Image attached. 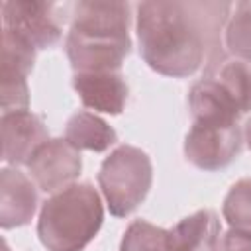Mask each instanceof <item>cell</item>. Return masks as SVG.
Here are the masks:
<instances>
[{"mask_svg": "<svg viewBox=\"0 0 251 251\" xmlns=\"http://www.w3.org/2000/svg\"><path fill=\"white\" fill-rule=\"evenodd\" d=\"M214 76L235 100L241 114L251 110V69L243 61H226Z\"/></svg>", "mask_w": 251, "mask_h": 251, "instance_id": "9a60e30c", "label": "cell"}, {"mask_svg": "<svg viewBox=\"0 0 251 251\" xmlns=\"http://www.w3.org/2000/svg\"><path fill=\"white\" fill-rule=\"evenodd\" d=\"M188 108L192 122L237 124V118L241 116L235 100L216 76H208L192 84L188 92Z\"/></svg>", "mask_w": 251, "mask_h": 251, "instance_id": "7c38bea8", "label": "cell"}, {"mask_svg": "<svg viewBox=\"0 0 251 251\" xmlns=\"http://www.w3.org/2000/svg\"><path fill=\"white\" fill-rule=\"evenodd\" d=\"M226 45L235 57L251 61V0L235 4L226 27Z\"/></svg>", "mask_w": 251, "mask_h": 251, "instance_id": "2e32d148", "label": "cell"}, {"mask_svg": "<svg viewBox=\"0 0 251 251\" xmlns=\"http://www.w3.org/2000/svg\"><path fill=\"white\" fill-rule=\"evenodd\" d=\"M222 214L231 227L251 229V178H241L229 188Z\"/></svg>", "mask_w": 251, "mask_h": 251, "instance_id": "ac0fdd59", "label": "cell"}, {"mask_svg": "<svg viewBox=\"0 0 251 251\" xmlns=\"http://www.w3.org/2000/svg\"><path fill=\"white\" fill-rule=\"evenodd\" d=\"M55 4L39 0L2 2L4 29L12 31L35 51L55 45L61 39V27L55 20Z\"/></svg>", "mask_w": 251, "mask_h": 251, "instance_id": "8992f818", "label": "cell"}, {"mask_svg": "<svg viewBox=\"0 0 251 251\" xmlns=\"http://www.w3.org/2000/svg\"><path fill=\"white\" fill-rule=\"evenodd\" d=\"M73 86L82 104L94 112L120 114L127 100V84L118 71L75 73Z\"/></svg>", "mask_w": 251, "mask_h": 251, "instance_id": "30bf717a", "label": "cell"}, {"mask_svg": "<svg viewBox=\"0 0 251 251\" xmlns=\"http://www.w3.org/2000/svg\"><path fill=\"white\" fill-rule=\"evenodd\" d=\"M127 2H76L71 31L65 39L67 57L76 73L118 71L129 55Z\"/></svg>", "mask_w": 251, "mask_h": 251, "instance_id": "7a4b0ae2", "label": "cell"}, {"mask_svg": "<svg viewBox=\"0 0 251 251\" xmlns=\"http://www.w3.org/2000/svg\"><path fill=\"white\" fill-rule=\"evenodd\" d=\"M243 137H245V141H247V147L251 149V118L245 122V126H243Z\"/></svg>", "mask_w": 251, "mask_h": 251, "instance_id": "ffe728a7", "label": "cell"}, {"mask_svg": "<svg viewBox=\"0 0 251 251\" xmlns=\"http://www.w3.org/2000/svg\"><path fill=\"white\" fill-rule=\"evenodd\" d=\"M65 139L78 151L86 149L100 153L116 143V131L100 116L92 112H76L67 122Z\"/></svg>", "mask_w": 251, "mask_h": 251, "instance_id": "5bb4252c", "label": "cell"}, {"mask_svg": "<svg viewBox=\"0 0 251 251\" xmlns=\"http://www.w3.org/2000/svg\"><path fill=\"white\" fill-rule=\"evenodd\" d=\"M35 61V49L4 29L2 33V110L18 112L27 110L29 90L27 75ZM2 112V114H4Z\"/></svg>", "mask_w": 251, "mask_h": 251, "instance_id": "ba28073f", "label": "cell"}, {"mask_svg": "<svg viewBox=\"0 0 251 251\" xmlns=\"http://www.w3.org/2000/svg\"><path fill=\"white\" fill-rule=\"evenodd\" d=\"M2 129V159L8 165H22L49 139L47 127L39 116L29 110L4 112L0 120Z\"/></svg>", "mask_w": 251, "mask_h": 251, "instance_id": "9c48e42d", "label": "cell"}, {"mask_svg": "<svg viewBox=\"0 0 251 251\" xmlns=\"http://www.w3.org/2000/svg\"><path fill=\"white\" fill-rule=\"evenodd\" d=\"M153 182V165L145 151L133 145L116 147L100 165L98 184L116 218L131 214L147 196Z\"/></svg>", "mask_w": 251, "mask_h": 251, "instance_id": "277c9868", "label": "cell"}, {"mask_svg": "<svg viewBox=\"0 0 251 251\" xmlns=\"http://www.w3.org/2000/svg\"><path fill=\"white\" fill-rule=\"evenodd\" d=\"M241 149V129L226 122H192L184 137V157L202 171L227 167Z\"/></svg>", "mask_w": 251, "mask_h": 251, "instance_id": "5b68a950", "label": "cell"}, {"mask_svg": "<svg viewBox=\"0 0 251 251\" xmlns=\"http://www.w3.org/2000/svg\"><path fill=\"white\" fill-rule=\"evenodd\" d=\"M104 222V206L92 184H71L41 206L37 235L47 251H82Z\"/></svg>", "mask_w": 251, "mask_h": 251, "instance_id": "3957f363", "label": "cell"}, {"mask_svg": "<svg viewBox=\"0 0 251 251\" xmlns=\"http://www.w3.org/2000/svg\"><path fill=\"white\" fill-rule=\"evenodd\" d=\"M212 251H251V229L231 227L218 235Z\"/></svg>", "mask_w": 251, "mask_h": 251, "instance_id": "d6986e66", "label": "cell"}, {"mask_svg": "<svg viewBox=\"0 0 251 251\" xmlns=\"http://www.w3.org/2000/svg\"><path fill=\"white\" fill-rule=\"evenodd\" d=\"M120 251H167V231L145 220H135L127 226Z\"/></svg>", "mask_w": 251, "mask_h": 251, "instance_id": "e0dca14e", "label": "cell"}, {"mask_svg": "<svg viewBox=\"0 0 251 251\" xmlns=\"http://www.w3.org/2000/svg\"><path fill=\"white\" fill-rule=\"evenodd\" d=\"M27 169L45 192H59L80 175V151L67 139H47L27 161Z\"/></svg>", "mask_w": 251, "mask_h": 251, "instance_id": "52a82bcc", "label": "cell"}, {"mask_svg": "<svg viewBox=\"0 0 251 251\" xmlns=\"http://www.w3.org/2000/svg\"><path fill=\"white\" fill-rule=\"evenodd\" d=\"M220 220L212 210H198L167 231V251H212Z\"/></svg>", "mask_w": 251, "mask_h": 251, "instance_id": "4fadbf2b", "label": "cell"}, {"mask_svg": "<svg viewBox=\"0 0 251 251\" xmlns=\"http://www.w3.org/2000/svg\"><path fill=\"white\" fill-rule=\"evenodd\" d=\"M229 10V2H141L135 27L143 61L165 76L194 75L218 47Z\"/></svg>", "mask_w": 251, "mask_h": 251, "instance_id": "6da1fadb", "label": "cell"}, {"mask_svg": "<svg viewBox=\"0 0 251 251\" xmlns=\"http://www.w3.org/2000/svg\"><path fill=\"white\" fill-rule=\"evenodd\" d=\"M37 208L33 182L18 169L0 171V226L4 229L20 227L31 222Z\"/></svg>", "mask_w": 251, "mask_h": 251, "instance_id": "8fae6325", "label": "cell"}]
</instances>
